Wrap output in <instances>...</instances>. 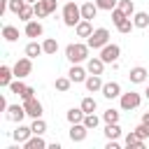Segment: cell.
<instances>
[{
    "instance_id": "obj_46",
    "label": "cell",
    "mask_w": 149,
    "mask_h": 149,
    "mask_svg": "<svg viewBox=\"0 0 149 149\" xmlns=\"http://www.w3.org/2000/svg\"><path fill=\"white\" fill-rule=\"evenodd\" d=\"M140 121H142V123H147V126H149V112H144V114H142V119H140Z\"/></svg>"
},
{
    "instance_id": "obj_35",
    "label": "cell",
    "mask_w": 149,
    "mask_h": 149,
    "mask_svg": "<svg viewBox=\"0 0 149 149\" xmlns=\"http://www.w3.org/2000/svg\"><path fill=\"white\" fill-rule=\"evenodd\" d=\"M119 116H121V114H119L116 109H112V107L102 112V121H105V123H119Z\"/></svg>"
},
{
    "instance_id": "obj_14",
    "label": "cell",
    "mask_w": 149,
    "mask_h": 149,
    "mask_svg": "<svg viewBox=\"0 0 149 149\" xmlns=\"http://www.w3.org/2000/svg\"><path fill=\"white\" fill-rule=\"evenodd\" d=\"M147 68H142V65H135V68H130V72H128V79H130V84H144L147 81Z\"/></svg>"
},
{
    "instance_id": "obj_27",
    "label": "cell",
    "mask_w": 149,
    "mask_h": 149,
    "mask_svg": "<svg viewBox=\"0 0 149 149\" xmlns=\"http://www.w3.org/2000/svg\"><path fill=\"white\" fill-rule=\"evenodd\" d=\"M133 28H135V23H133V16H126L123 21H119V23H116V30H119L121 35H128Z\"/></svg>"
},
{
    "instance_id": "obj_30",
    "label": "cell",
    "mask_w": 149,
    "mask_h": 149,
    "mask_svg": "<svg viewBox=\"0 0 149 149\" xmlns=\"http://www.w3.org/2000/svg\"><path fill=\"white\" fill-rule=\"evenodd\" d=\"M79 107H81L86 114H91V112H95V109H98V102H95V98H93V95H86V98L81 100V105H79Z\"/></svg>"
},
{
    "instance_id": "obj_42",
    "label": "cell",
    "mask_w": 149,
    "mask_h": 149,
    "mask_svg": "<svg viewBox=\"0 0 149 149\" xmlns=\"http://www.w3.org/2000/svg\"><path fill=\"white\" fill-rule=\"evenodd\" d=\"M44 2V7H47V12L49 14H54L56 12V7H58V0H42Z\"/></svg>"
},
{
    "instance_id": "obj_43",
    "label": "cell",
    "mask_w": 149,
    "mask_h": 149,
    "mask_svg": "<svg viewBox=\"0 0 149 149\" xmlns=\"http://www.w3.org/2000/svg\"><path fill=\"white\" fill-rule=\"evenodd\" d=\"M28 98H35V88H33V86H28V88L21 93V100H28Z\"/></svg>"
},
{
    "instance_id": "obj_22",
    "label": "cell",
    "mask_w": 149,
    "mask_h": 149,
    "mask_svg": "<svg viewBox=\"0 0 149 149\" xmlns=\"http://www.w3.org/2000/svg\"><path fill=\"white\" fill-rule=\"evenodd\" d=\"M40 54H44V47H42L40 42H35V40H30V42L26 44V56H28V58H37Z\"/></svg>"
},
{
    "instance_id": "obj_12",
    "label": "cell",
    "mask_w": 149,
    "mask_h": 149,
    "mask_svg": "<svg viewBox=\"0 0 149 149\" xmlns=\"http://www.w3.org/2000/svg\"><path fill=\"white\" fill-rule=\"evenodd\" d=\"M88 135V128L84 123H70V140L72 142H84Z\"/></svg>"
},
{
    "instance_id": "obj_41",
    "label": "cell",
    "mask_w": 149,
    "mask_h": 149,
    "mask_svg": "<svg viewBox=\"0 0 149 149\" xmlns=\"http://www.w3.org/2000/svg\"><path fill=\"white\" fill-rule=\"evenodd\" d=\"M123 19H126V14H123L119 7H114V9H112V21H114V26H116L119 21H123Z\"/></svg>"
},
{
    "instance_id": "obj_16",
    "label": "cell",
    "mask_w": 149,
    "mask_h": 149,
    "mask_svg": "<svg viewBox=\"0 0 149 149\" xmlns=\"http://www.w3.org/2000/svg\"><path fill=\"white\" fill-rule=\"evenodd\" d=\"M30 135H33V128H30V126H23V123H19V126H16V130L12 133V137H14L19 144H23Z\"/></svg>"
},
{
    "instance_id": "obj_32",
    "label": "cell",
    "mask_w": 149,
    "mask_h": 149,
    "mask_svg": "<svg viewBox=\"0 0 149 149\" xmlns=\"http://www.w3.org/2000/svg\"><path fill=\"white\" fill-rule=\"evenodd\" d=\"M81 123H84L88 130H93V128H98V123H100V116H98L95 112H91V114H86V116H84V121H81Z\"/></svg>"
},
{
    "instance_id": "obj_17",
    "label": "cell",
    "mask_w": 149,
    "mask_h": 149,
    "mask_svg": "<svg viewBox=\"0 0 149 149\" xmlns=\"http://www.w3.org/2000/svg\"><path fill=\"white\" fill-rule=\"evenodd\" d=\"M123 144H126L128 149H142V147H144V140H142L135 130H130V133L123 137Z\"/></svg>"
},
{
    "instance_id": "obj_1",
    "label": "cell",
    "mask_w": 149,
    "mask_h": 149,
    "mask_svg": "<svg viewBox=\"0 0 149 149\" xmlns=\"http://www.w3.org/2000/svg\"><path fill=\"white\" fill-rule=\"evenodd\" d=\"M88 49L91 47L84 42H72L65 47V58L70 63H84V61H88Z\"/></svg>"
},
{
    "instance_id": "obj_31",
    "label": "cell",
    "mask_w": 149,
    "mask_h": 149,
    "mask_svg": "<svg viewBox=\"0 0 149 149\" xmlns=\"http://www.w3.org/2000/svg\"><path fill=\"white\" fill-rule=\"evenodd\" d=\"M30 128H33V135H44V133H47V121H44L42 116H40V119H33Z\"/></svg>"
},
{
    "instance_id": "obj_2",
    "label": "cell",
    "mask_w": 149,
    "mask_h": 149,
    "mask_svg": "<svg viewBox=\"0 0 149 149\" xmlns=\"http://www.w3.org/2000/svg\"><path fill=\"white\" fill-rule=\"evenodd\" d=\"M63 23L68 26V28H74L79 21H81V7L74 2V0H68L65 5H63Z\"/></svg>"
},
{
    "instance_id": "obj_25",
    "label": "cell",
    "mask_w": 149,
    "mask_h": 149,
    "mask_svg": "<svg viewBox=\"0 0 149 149\" xmlns=\"http://www.w3.org/2000/svg\"><path fill=\"white\" fill-rule=\"evenodd\" d=\"M2 37H5L7 42H16V40H19V28H16V26H9V23L2 26Z\"/></svg>"
},
{
    "instance_id": "obj_19",
    "label": "cell",
    "mask_w": 149,
    "mask_h": 149,
    "mask_svg": "<svg viewBox=\"0 0 149 149\" xmlns=\"http://www.w3.org/2000/svg\"><path fill=\"white\" fill-rule=\"evenodd\" d=\"M49 144L44 142V137L42 135H30L26 142H23V149H47Z\"/></svg>"
},
{
    "instance_id": "obj_44",
    "label": "cell",
    "mask_w": 149,
    "mask_h": 149,
    "mask_svg": "<svg viewBox=\"0 0 149 149\" xmlns=\"http://www.w3.org/2000/svg\"><path fill=\"white\" fill-rule=\"evenodd\" d=\"M121 144H119V140H107V144H105V149H119Z\"/></svg>"
},
{
    "instance_id": "obj_28",
    "label": "cell",
    "mask_w": 149,
    "mask_h": 149,
    "mask_svg": "<svg viewBox=\"0 0 149 149\" xmlns=\"http://www.w3.org/2000/svg\"><path fill=\"white\" fill-rule=\"evenodd\" d=\"M54 86H56V91H61V93H68V91H70V86H72V79H70V77H56Z\"/></svg>"
},
{
    "instance_id": "obj_13",
    "label": "cell",
    "mask_w": 149,
    "mask_h": 149,
    "mask_svg": "<svg viewBox=\"0 0 149 149\" xmlns=\"http://www.w3.org/2000/svg\"><path fill=\"white\" fill-rule=\"evenodd\" d=\"M105 65H107V63H105L100 56H91V58L86 61V70H88V74H102Z\"/></svg>"
},
{
    "instance_id": "obj_26",
    "label": "cell",
    "mask_w": 149,
    "mask_h": 149,
    "mask_svg": "<svg viewBox=\"0 0 149 149\" xmlns=\"http://www.w3.org/2000/svg\"><path fill=\"white\" fill-rule=\"evenodd\" d=\"M105 137L107 140H119L121 137V126L119 123H107L105 126Z\"/></svg>"
},
{
    "instance_id": "obj_38",
    "label": "cell",
    "mask_w": 149,
    "mask_h": 149,
    "mask_svg": "<svg viewBox=\"0 0 149 149\" xmlns=\"http://www.w3.org/2000/svg\"><path fill=\"white\" fill-rule=\"evenodd\" d=\"M26 88H28V86H26V84H23V81H21V79H14V81H12V84H9V91H12V93H16V95H19V98H21V93H23V91H26Z\"/></svg>"
},
{
    "instance_id": "obj_18",
    "label": "cell",
    "mask_w": 149,
    "mask_h": 149,
    "mask_svg": "<svg viewBox=\"0 0 149 149\" xmlns=\"http://www.w3.org/2000/svg\"><path fill=\"white\" fill-rule=\"evenodd\" d=\"M98 12H100V7L95 2H84L81 5V19H86V21H93L98 16Z\"/></svg>"
},
{
    "instance_id": "obj_39",
    "label": "cell",
    "mask_w": 149,
    "mask_h": 149,
    "mask_svg": "<svg viewBox=\"0 0 149 149\" xmlns=\"http://www.w3.org/2000/svg\"><path fill=\"white\" fill-rule=\"evenodd\" d=\"M26 5H28V2H26V0H9V12H12V14H16V16H19V14H21V9H23V7H26Z\"/></svg>"
},
{
    "instance_id": "obj_21",
    "label": "cell",
    "mask_w": 149,
    "mask_h": 149,
    "mask_svg": "<svg viewBox=\"0 0 149 149\" xmlns=\"http://www.w3.org/2000/svg\"><path fill=\"white\" fill-rule=\"evenodd\" d=\"M84 116H86V112H84L81 107H70V109H68V114H65V119H68L70 123H81V121H84Z\"/></svg>"
},
{
    "instance_id": "obj_5",
    "label": "cell",
    "mask_w": 149,
    "mask_h": 149,
    "mask_svg": "<svg viewBox=\"0 0 149 149\" xmlns=\"http://www.w3.org/2000/svg\"><path fill=\"white\" fill-rule=\"evenodd\" d=\"M100 58L105 61V63H116L119 58H121V47L119 44H114V42H107L102 49H100Z\"/></svg>"
},
{
    "instance_id": "obj_3",
    "label": "cell",
    "mask_w": 149,
    "mask_h": 149,
    "mask_svg": "<svg viewBox=\"0 0 149 149\" xmlns=\"http://www.w3.org/2000/svg\"><path fill=\"white\" fill-rule=\"evenodd\" d=\"M140 102H142V95H140L137 91H128V93H121V95H119V105H121V109H123V112L137 109V107H140Z\"/></svg>"
},
{
    "instance_id": "obj_29",
    "label": "cell",
    "mask_w": 149,
    "mask_h": 149,
    "mask_svg": "<svg viewBox=\"0 0 149 149\" xmlns=\"http://www.w3.org/2000/svg\"><path fill=\"white\" fill-rule=\"evenodd\" d=\"M42 47H44V54H47V56H54V54L58 51V40H54V37H47V40L42 42Z\"/></svg>"
},
{
    "instance_id": "obj_7",
    "label": "cell",
    "mask_w": 149,
    "mask_h": 149,
    "mask_svg": "<svg viewBox=\"0 0 149 149\" xmlns=\"http://www.w3.org/2000/svg\"><path fill=\"white\" fill-rule=\"evenodd\" d=\"M68 77L72 79V84H84V81H86V77H88V70H86V68H81V63H70Z\"/></svg>"
},
{
    "instance_id": "obj_45",
    "label": "cell",
    "mask_w": 149,
    "mask_h": 149,
    "mask_svg": "<svg viewBox=\"0 0 149 149\" xmlns=\"http://www.w3.org/2000/svg\"><path fill=\"white\" fill-rule=\"evenodd\" d=\"M7 100H5V95H0V112H7Z\"/></svg>"
},
{
    "instance_id": "obj_10",
    "label": "cell",
    "mask_w": 149,
    "mask_h": 149,
    "mask_svg": "<svg viewBox=\"0 0 149 149\" xmlns=\"http://www.w3.org/2000/svg\"><path fill=\"white\" fill-rule=\"evenodd\" d=\"M100 93H102V95H105L107 100H114V98H119V95H121L123 91H121V84H119V81H105V84H102V91H100Z\"/></svg>"
},
{
    "instance_id": "obj_24",
    "label": "cell",
    "mask_w": 149,
    "mask_h": 149,
    "mask_svg": "<svg viewBox=\"0 0 149 149\" xmlns=\"http://www.w3.org/2000/svg\"><path fill=\"white\" fill-rule=\"evenodd\" d=\"M133 23H135V28H149V14L147 12H135L133 14Z\"/></svg>"
},
{
    "instance_id": "obj_33",
    "label": "cell",
    "mask_w": 149,
    "mask_h": 149,
    "mask_svg": "<svg viewBox=\"0 0 149 149\" xmlns=\"http://www.w3.org/2000/svg\"><path fill=\"white\" fill-rule=\"evenodd\" d=\"M116 7H119L126 16H133V14H135V2H133V0H119Z\"/></svg>"
},
{
    "instance_id": "obj_8",
    "label": "cell",
    "mask_w": 149,
    "mask_h": 149,
    "mask_svg": "<svg viewBox=\"0 0 149 149\" xmlns=\"http://www.w3.org/2000/svg\"><path fill=\"white\" fill-rule=\"evenodd\" d=\"M23 107H26V114H28L30 119H40L42 112H44V107H42V102H40L37 98H28V100H23Z\"/></svg>"
},
{
    "instance_id": "obj_48",
    "label": "cell",
    "mask_w": 149,
    "mask_h": 149,
    "mask_svg": "<svg viewBox=\"0 0 149 149\" xmlns=\"http://www.w3.org/2000/svg\"><path fill=\"white\" fill-rule=\"evenodd\" d=\"M144 93H147V98H149V86H147V91H144Z\"/></svg>"
},
{
    "instance_id": "obj_23",
    "label": "cell",
    "mask_w": 149,
    "mask_h": 149,
    "mask_svg": "<svg viewBox=\"0 0 149 149\" xmlns=\"http://www.w3.org/2000/svg\"><path fill=\"white\" fill-rule=\"evenodd\" d=\"M12 77H14V68H9V65H2V68H0V86L9 88V84H12Z\"/></svg>"
},
{
    "instance_id": "obj_47",
    "label": "cell",
    "mask_w": 149,
    "mask_h": 149,
    "mask_svg": "<svg viewBox=\"0 0 149 149\" xmlns=\"http://www.w3.org/2000/svg\"><path fill=\"white\" fill-rule=\"evenodd\" d=\"M26 2H30V5H35V2H37V0H26Z\"/></svg>"
},
{
    "instance_id": "obj_4",
    "label": "cell",
    "mask_w": 149,
    "mask_h": 149,
    "mask_svg": "<svg viewBox=\"0 0 149 149\" xmlns=\"http://www.w3.org/2000/svg\"><path fill=\"white\" fill-rule=\"evenodd\" d=\"M107 42H109V30H107V28H95V30L91 33V37L86 40V44H88L91 49H102Z\"/></svg>"
},
{
    "instance_id": "obj_15",
    "label": "cell",
    "mask_w": 149,
    "mask_h": 149,
    "mask_svg": "<svg viewBox=\"0 0 149 149\" xmlns=\"http://www.w3.org/2000/svg\"><path fill=\"white\" fill-rule=\"evenodd\" d=\"M102 79H100V74H88L86 77V81H84V86H86V91L88 93H98V91H102Z\"/></svg>"
},
{
    "instance_id": "obj_11",
    "label": "cell",
    "mask_w": 149,
    "mask_h": 149,
    "mask_svg": "<svg viewBox=\"0 0 149 149\" xmlns=\"http://www.w3.org/2000/svg\"><path fill=\"white\" fill-rule=\"evenodd\" d=\"M23 33H26V37H33V40H37V37H42L44 35V26L40 23V21H28L26 23V28H23Z\"/></svg>"
},
{
    "instance_id": "obj_40",
    "label": "cell",
    "mask_w": 149,
    "mask_h": 149,
    "mask_svg": "<svg viewBox=\"0 0 149 149\" xmlns=\"http://www.w3.org/2000/svg\"><path fill=\"white\" fill-rule=\"evenodd\" d=\"M133 130H135V133H137L142 140H147V137H149V126H147V123H142V121H140V123H137Z\"/></svg>"
},
{
    "instance_id": "obj_20",
    "label": "cell",
    "mask_w": 149,
    "mask_h": 149,
    "mask_svg": "<svg viewBox=\"0 0 149 149\" xmlns=\"http://www.w3.org/2000/svg\"><path fill=\"white\" fill-rule=\"evenodd\" d=\"M74 33H77V37H91V33H93V26H91V21H86V19H81L77 26H74Z\"/></svg>"
},
{
    "instance_id": "obj_6",
    "label": "cell",
    "mask_w": 149,
    "mask_h": 149,
    "mask_svg": "<svg viewBox=\"0 0 149 149\" xmlns=\"http://www.w3.org/2000/svg\"><path fill=\"white\" fill-rule=\"evenodd\" d=\"M12 68H14V77H16V79H23V77H28V74L33 72V58L23 56V58H19Z\"/></svg>"
},
{
    "instance_id": "obj_34",
    "label": "cell",
    "mask_w": 149,
    "mask_h": 149,
    "mask_svg": "<svg viewBox=\"0 0 149 149\" xmlns=\"http://www.w3.org/2000/svg\"><path fill=\"white\" fill-rule=\"evenodd\" d=\"M19 19H21L23 23H28V21H33V19H35V9H33V5H30V2H28V5H26V7L21 9Z\"/></svg>"
},
{
    "instance_id": "obj_49",
    "label": "cell",
    "mask_w": 149,
    "mask_h": 149,
    "mask_svg": "<svg viewBox=\"0 0 149 149\" xmlns=\"http://www.w3.org/2000/svg\"><path fill=\"white\" fill-rule=\"evenodd\" d=\"M65 2H68V0H65Z\"/></svg>"
},
{
    "instance_id": "obj_9",
    "label": "cell",
    "mask_w": 149,
    "mask_h": 149,
    "mask_svg": "<svg viewBox=\"0 0 149 149\" xmlns=\"http://www.w3.org/2000/svg\"><path fill=\"white\" fill-rule=\"evenodd\" d=\"M5 116H7L9 121H14V123H21V121H23V116H28V114H26V107L16 102V105H9V107H7Z\"/></svg>"
},
{
    "instance_id": "obj_37",
    "label": "cell",
    "mask_w": 149,
    "mask_h": 149,
    "mask_svg": "<svg viewBox=\"0 0 149 149\" xmlns=\"http://www.w3.org/2000/svg\"><path fill=\"white\" fill-rule=\"evenodd\" d=\"M33 9H35V19H44V16H49V12H47V7H44L42 0H37V2L33 5Z\"/></svg>"
},
{
    "instance_id": "obj_36",
    "label": "cell",
    "mask_w": 149,
    "mask_h": 149,
    "mask_svg": "<svg viewBox=\"0 0 149 149\" xmlns=\"http://www.w3.org/2000/svg\"><path fill=\"white\" fill-rule=\"evenodd\" d=\"M93 2H95L102 12H112V9L119 5V0H93Z\"/></svg>"
}]
</instances>
